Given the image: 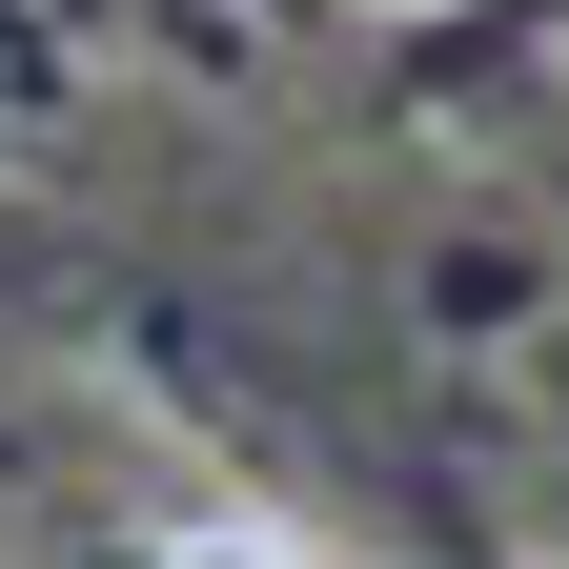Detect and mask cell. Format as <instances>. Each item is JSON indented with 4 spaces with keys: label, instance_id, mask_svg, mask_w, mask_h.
<instances>
[{
    "label": "cell",
    "instance_id": "obj_1",
    "mask_svg": "<svg viewBox=\"0 0 569 569\" xmlns=\"http://www.w3.org/2000/svg\"><path fill=\"white\" fill-rule=\"evenodd\" d=\"M142 569H306V549H284L264 509H183V529H163V549H142Z\"/></svg>",
    "mask_w": 569,
    "mask_h": 569
}]
</instances>
